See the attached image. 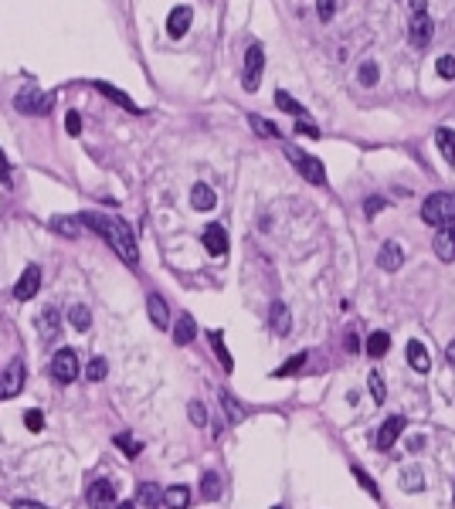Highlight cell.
<instances>
[{"mask_svg":"<svg viewBox=\"0 0 455 509\" xmlns=\"http://www.w3.org/2000/svg\"><path fill=\"white\" fill-rule=\"evenodd\" d=\"M79 221H82V228L95 231L99 238H106L109 248H113L123 262H129V265L139 262V248H136L133 228L126 224L123 218H109V214H79Z\"/></svg>","mask_w":455,"mask_h":509,"instance_id":"obj_1","label":"cell"},{"mask_svg":"<svg viewBox=\"0 0 455 509\" xmlns=\"http://www.w3.org/2000/svg\"><path fill=\"white\" fill-rule=\"evenodd\" d=\"M421 221L432 228H445L455 221V194H432L421 204Z\"/></svg>","mask_w":455,"mask_h":509,"instance_id":"obj_2","label":"cell"},{"mask_svg":"<svg viewBox=\"0 0 455 509\" xmlns=\"http://www.w3.org/2000/svg\"><path fill=\"white\" fill-rule=\"evenodd\" d=\"M14 106H17V113H24V116H38V113H51V106H55V95L51 92H41L35 81H28L21 92H17V99H14Z\"/></svg>","mask_w":455,"mask_h":509,"instance_id":"obj_3","label":"cell"},{"mask_svg":"<svg viewBox=\"0 0 455 509\" xmlns=\"http://www.w3.org/2000/svg\"><path fill=\"white\" fill-rule=\"evenodd\" d=\"M286 157L292 160V166L309 180V184H316V187H323L327 184V170H323V163L316 157H309V153H302L299 146H286Z\"/></svg>","mask_w":455,"mask_h":509,"instance_id":"obj_4","label":"cell"},{"mask_svg":"<svg viewBox=\"0 0 455 509\" xmlns=\"http://www.w3.org/2000/svg\"><path fill=\"white\" fill-rule=\"evenodd\" d=\"M51 377L58 381V384H72L75 377H79V353L75 350H58L51 356Z\"/></svg>","mask_w":455,"mask_h":509,"instance_id":"obj_5","label":"cell"},{"mask_svg":"<svg viewBox=\"0 0 455 509\" xmlns=\"http://www.w3.org/2000/svg\"><path fill=\"white\" fill-rule=\"evenodd\" d=\"M262 68H265V51H262V44H251L249 51H245V75H242L245 92H255V88H258Z\"/></svg>","mask_w":455,"mask_h":509,"instance_id":"obj_6","label":"cell"},{"mask_svg":"<svg viewBox=\"0 0 455 509\" xmlns=\"http://www.w3.org/2000/svg\"><path fill=\"white\" fill-rule=\"evenodd\" d=\"M38 289H41V269L38 265H28L21 278L14 282V299L17 302H28V299H35L38 296Z\"/></svg>","mask_w":455,"mask_h":509,"instance_id":"obj_7","label":"cell"},{"mask_svg":"<svg viewBox=\"0 0 455 509\" xmlns=\"http://www.w3.org/2000/svg\"><path fill=\"white\" fill-rule=\"evenodd\" d=\"M24 363L21 360H14L3 374H0V401H10V397H17L21 394V387H24Z\"/></svg>","mask_w":455,"mask_h":509,"instance_id":"obj_8","label":"cell"},{"mask_svg":"<svg viewBox=\"0 0 455 509\" xmlns=\"http://www.w3.org/2000/svg\"><path fill=\"white\" fill-rule=\"evenodd\" d=\"M85 499H88L92 509H116V489H113L109 479H95V482L88 486Z\"/></svg>","mask_w":455,"mask_h":509,"instance_id":"obj_9","label":"cell"},{"mask_svg":"<svg viewBox=\"0 0 455 509\" xmlns=\"http://www.w3.org/2000/svg\"><path fill=\"white\" fill-rule=\"evenodd\" d=\"M61 326H65L61 313L55 306H44L41 316H38V336H41V343H55L61 336Z\"/></svg>","mask_w":455,"mask_h":509,"instance_id":"obj_10","label":"cell"},{"mask_svg":"<svg viewBox=\"0 0 455 509\" xmlns=\"http://www.w3.org/2000/svg\"><path fill=\"white\" fill-rule=\"evenodd\" d=\"M377 265H380L384 272H398V269L405 265V251H401V244H398V241H384L380 251H377Z\"/></svg>","mask_w":455,"mask_h":509,"instance_id":"obj_11","label":"cell"},{"mask_svg":"<svg viewBox=\"0 0 455 509\" xmlns=\"http://www.w3.org/2000/svg\"><path fill=\"white\" fill-rule=\"evenodd\" d=\"M432 248H435V255H438L442 262H455V224L438 228V231H435V241H432Z\"/></svg>","mask_w":455,"mask_h":509,"instance_id":"obj_12","label":"cell"},{"mask_svg":"<svg viewBox=\"0 0 455 509\" xmlns=\"http://www.w3.org/2000/svg\"><path fill=\"white\" fill-rule=\"evenodd\" d=\"M401 431H405V418H401V414H394V418H387V421L380 425V431H377V441H374V445H377L380 452H387V448L401 438Z\"/></svg>","mask_w":455,"mask_h":509,"instance_id":"obj_13","label":"cell"},{"mask_svg":"<svg viewBox=\"0 0 455 509\" xmlns=\"http://www.w3.org/2000/svg\"><path fill=\"white\" fill-rule=\"evenodd\" d=\"M432 28H435V24H432V17H428L425 10H421V14H414L412 28H408V41H412L414 48H425V44L432 41Z\"/></svg>","mask_w":455,"mask_h":509,"instance_id":"obj_14","label":"cell"},{"mask_svg":"<svg viewBox=\"0 0 455 509\" xmlns=\"http://www.w3.org/2000/svg\"><path fill=\"white\" fill-rule=\"evenodd\" d=\"M146 313H150V323L157 329H170V309H166V299L160 292H150L146 296Z\"/></svg>","mask_w":455,"mask_h":509,"instance_id":"obj_15","label":"cell"},{"mask_svg":"<svg viewBox=\"0 0 455 509\" xmlns=\"http://www.w3.org/2000/svg\"><path fill=\"white\" fill-rule=\"evenodd\" d=\"M191 21H194V10L191 7H173L170 17H166V35L170 38H184L187 28H191Z\"/></svg>","mask_w":455,"mask_h":509,"instance_id":"obj_16","label":"cell"},{"mask_svg":"<svg viewBox=\"0 0 455 509\" xmlns=\"http://www.w3.org/2000/svg\"><path fill=\"white\" fill-rule=\"evenodd\" d=\"M204 248H207V255L221 258V255L228 251V231H224L221 224H207L204 228Z\"/></svg>","mask_w":455,"mask_h":509,"instance_id":"obj_17","label":"cell"},{"mask_svg":"<svg viewBox=\"0 0 455 509\" xmlns=\"http://www.w3.org/2000/svg\"><path fill=\"white\" fill-rule=\"evenodd\" d=\"M164 503V489L157 482H139L136 486V506L139 509H157Z\"/></svg>","mask_w":455,"mask_h":509,"instance_id":"obj_18","label":"cell"},{"mask_svg":"<svg viewBox=\"0 0 455 509\" xmlns=\"http://www.w3.org/2000/svg\"><path fill=\"white\" fill-rule=\"evenodd\" d=\"M269 326H272L275 336H286L292 329V313H289L286 302H272V309H269Z\"/></svg>","mask_w":455,"mask_h":509,"instance_id":"obj_19","label":"cell"},{"mask_svg":"<svg viewBox=\"0 0 455 509\" xmlns=\"http://www.w3.org/2000/svg\"><path fill=\"white\" fill-rule=\"evenodd\" d=\"M194 336H197V323H194L191 313H184L177 319V326H173V343L177 347H187V343H194Z\"/></svg>","mask_w":455,"mask_h":509,"instance_id":"obj_20","label":"cell"},{"mask_svg":"<svg viewBox=\"0 0 455 509\" xmlns=\"http://www.w3.org/2000/svg\"><path fill=\"white\" fill-rule=\"evenodd\" d=\"M408 363H412V370H418V374H428L432 370V356H428V347L421 340L408 343Z\"/></svg>","mask_w":455,"mask_h":509,"instance_id":"obj_21","label":"cell"},{"mask_svg":"<svg viewBox=\"0 0 455 509\" xmlns=\"http://www.w3.org/2000/svg\"><path fill=\"white\" fill-rule=\"evenodd\" d=\"M95 88H99V92H102L106 99H113L116 106H123L126 113H143V109H139V106H136V102H133V99L126 95L123 88H116V85H109V81H95Z\"/></svg>","mask_w":455,"mask_h":509,"instance_id":"obj_22","label":"cell"},{"mask_svg":"<svg viewBox=\"0 0 455 509\" xmlns=\"http://www.w3.org/2000/svg\"><path fill=\"white\" fill-rule=\"evenodd\" d=\"M164 506L166 509H187L191 506V489H187V486H170L164 492Z\"/></svg>","mask_w":455,"mask_h":509,"instance_id":"obj_23","label":"cell"},{"mask_svg":"<svg viewBox=\"0 0 455 509\" xmlns=\"http://www.w3.org/2000/svg\"><path fill=\"white\" fill-rule=\"evenodd\" d=\"M435 143H438L442 157L449 160V163H455V129H449V126L435 129Z\"/></svg>","mask_w":455,"mask_h":509,"instance_id":"obj_24","label":"cell"},{"mask_svg":"<svg viewBox=\"0 0 455 509\" xmlns=\"http://www.w3.org/2000/svg\"><path fill=\"white\" fill-rule=\"evenodd\" d=\"M191 204H194L197 211H211V207L217 204V194H214L207 184H197V187L191 191Z\"/></svg>","mask_w":455,"mask_h":509,"instance_id":"obj_25","label":"cell"},{"mask_svg":"<svg viewBox=\"0 0 455 509\" xmlns=\"http://www.w3.org/2000/svg\"><path fill=\"white\" fill-rule=\"evenodd\" d=\"M201 499H207V503L221 499V475L217 472H204V479H201Z\"/></svg>","mask_w":455,"mask_h":509,"instance_id":"obj_26","label":"cell"},{"mask_svg":"<svg viewBox=\"0 0 455 509\" xmlns=\"http://www.w3.org/2000/svg\"><path fill=\"white\" fill-rule=\"evenodd\" d=\"M211 343H214V353H217L221 367L231 374V370H235V360H231V353H228V347H224V333H221V329H214V333H211Z\"/></svg>","mask_w":455,"mask_h":509,"instance_id":"obj_27","label":"cell"},{"mask_svg":"<svg viewBox=\"0 0 455 509\" xmlns=\"http://www.w3.org/2000/svg\"><path fill=\"white\" fill-rule=\"evenodd\" d=\"M68 323H72L79 333H85V329L92 326V313H88V306H82V302L68 306Z\"/></svg>","mask_w":455,"mask_h":509,"instance_id":"obj_28","label":"cell"},{"mask_svg":"<svg viewBox=\"0 0 455 509\" xmlns=\"http://www.w3.org/2000/svg\"><path fill=\"white\" fill-rule=\"evenodd\" d=\"M51 231L68 235V238H79V231H82V221H79V218H51Z\"/></svg>","mask_w":455,"mask_h":509,"instance_id":"obj_29","label":"cell"},{"mask_svg":"<svg viewBox=\"0 0 455 509\" xmlns=\"http://www.w3.org/2000/svg\"><path fill=\"white\" fill-rule=\"evenodd\" d=\"M387 350H391V336H387L384 329H377V333L367 336V353H371V356H384Z\"/></svg>","mask_w":455,"mask_h":509,"instance_id":"obj_30","label":"cell"},{"mask_svg":"<svg viewBox=\"0 0 455 509\" xmlns=\"http://www.w3.org/2000/svg\"><path fill=\"white\" fill-rule=\"evenodd\" d=\"M401 482H405V492H421L425 489V475H421L418 465H408L401 472Z\"/></svg>","mask_w":455,"mask_h":509,"instance_id":"obj_31","label":"cell"},{"mask_svg":"<svg viewBox=\"0 0 455 509\" xmlns=\"http://www.w3.org/2000/svg\"><path fill=\"white\" fill-rule=\"evenodd\" d=\"M275 106H279L282 113H292V116H296V119H306V109H302V106H299V102L292 99L289 92H282V88L275 92Z\"/></svg>","mask_w":455,"mask_h":509,"instance_id":"obj_32","label":"cell"},{"mask_svg":"<svg viewBox=\"0 0 455 509\" xmlns=\"http://www.w3.org/2000/svg\"><path fill=\"white\" fill-rule=\"evenodd\" d=\"M249 126L258 133V136H265V140H279V129H275V122H269V119L249 116Z\"/></svg>","mask_w":455,"mask_h":509,"instance_id":"obj_33","label":"cell"},{"mask_svg":"<svg viewBox=\"0 0 455 509\" xmlns=\"http://www.w3.org/2000/svg\"><path fill=\"white\" fill-rule=\"evenodd\" d=\"M221 404H224V414H228V421H231V425H238V421L245 418L242 404H238V401H235V397H231L228 391H221Z\"/></svg>","mask_w":455,"mask_h":509,"instance_id":"obj_34","label":"cell"},{"mask_svg":"<svg viewBox=\"0 0 455 509\" xmlns=\"http://www.w3.org/2000/svg\"><path fill=\"white\" fill-rule=\"evenodd\" d=\"M106 374H109V363H106L102 356H95V360H88V367H85V377H88L92 384H99V381H106Z\"/></svg>","mask_w":455,"mask_h":509,"instance_id":"obj_35","label":"cell"},{"mask_svg":"<svg viewBox=\"0 0 455 509\" xmlns=\"http://www.w3.org/2000/svg\"><path fill=\"white\" fill-rule=\"evenodd\" d=\"M357 79H360V85L374 88V85H377V79H380V68H377V61H364V65H360V72H357Z\"/></svg>","mask_w":455,"mask_h":509,"instance_id":"obj_36","label":"cell"},{"mask_svg":"<svg viewBox=\"0 0 455 509\" xmlns=\"http://www.w3.org/2000/svg\"><path fill=\"white\" fill-rule=\"evenodd\" d=\"M354 479H357V482L364 486V492H367L371 499H380V489H377V482H374V479H371V475H367L364 469H357V465H354Z\"/></svg>","mask_w":455,"mask_h":509,"instance_id":"obj_37","label":"cell"},{"mask_svg":"<svg viewBox=\"0 0 455 509\" xmlns=\"http://www.w3.org/2000/svg\"><path fill=\"white\" fill-rule=\"evenodd\" d=\"M116 445L123 448V452L129 455V459H136V455L143 452V445H139L136 438H129V431H123V434H116Z\"/></svg>","mask_w":455,"mask_h":509,"instance_id":"obj_38","label":"cell"},{"mask_svg":"<svg viewBox=\"0 0 455 509\" xmlns=\"http://www.w3.org/2000/svg\"><path fill=\"white\" fill-rule=\"evenodd\" d=\"M435 72H438V79L452 81L455 79V58H452V55H442V58L435 61Z\"/></svg>","mask_w":455,"mask_h":509,"instance_id":"obj_39","label":"cell"},{"mask_svg":"<svg viewBox=\"0 0 455 509\" xmlns=\"http://www.w3.org/2000/svg\"><path fill=\"white\" fill-rule=\"evenodd\" d=\"M302 363H306V353H296L292 360H286V363L275 370V377H289V374H296V370H302Z\"/></svg>","mask_w":455,"mask_h":509,"instance_id":"obj_40","label":"cell"},{"mask_svg":"<svg viewBox=\"0 0 455 509\" xmlns=\"http://www.w3.org/2000/svg\"><path fill=\"white\" fill-rule=\"evenodd\" d=\"M187 414H191V421H194L197 428H204L207 425V411H204L201 401H191V404H187Z\"/></svg>","mask_w":455,"mask_h":509,"instance_id":"obj_41","label":"cell"},{"mask_svg":"<svg viewBox=\"0 0 455 509\" xmlns=\"http://www.w3.org/2000/svg\"><path fill=\"white\" fill-rule=\"evenodd\" d=\"M65 129H68V136H82V116H79L75 109H68V116H65Z\"/></svg>","mask_w":455,"mask_h":509,"instance_id":"obj_42","label":"cell"},{"mask_svg":"<svg viewBox=\"0 0 455 509\" xmlns=\"http://www.w3.org/2000/svg\"><path fill=\"white\" fill-rule=\"evenodd\" d=\"M367 384H371V394H374V401H377V404H384V377H380V374H371V377H367Z\"/></svg>","mask_w":455,"mask_h":509,"instance_id":"obj_43","label":"cell"},{"mask_svg":"<svg viewBox=\"0 0 455 509\" xmlns=\"http://www.w3.org/2000/svg\"><path fill=\"white\" fill-rule=\"evenodd\" d=\"M384 207H387V200H384V197H367V200H364V214H367V218L380 214Z\"/></svg>","mask_w":455,"mask_h":509,"instance_id":"obj_44","label":"cell"},{"mask_svg":"<svg viewBox=\"0 0 455 509\" xmlns=\"http://www.w3.org/2000/svg\"><path fill=\"white\" fill-rule=\"evenodd\" d=\"M333 10H336V0H316V14H320V21H333Z\"/></svg>","mask_w":455,"mask_h":509,"instance_id":"obj_45","label":"cell"},{"mask_svg":"<svg viewBox=\"0 0 455 509\" xmlns=\"http://www.w3.org/2000/svg\"><path fill=\"white\" fill-rule=\"evenodd\" d=\"M24 425H28V431H41L44 428V414L41 411H28V414H24Z\"/></svg>","mask_w":455,"mask_h":509,"instance_id":"obj_46","label":"cell"},{"mask_svg":"<svg viewBox=\"0 0 455 509\" xmlns=\"http://www.w3.org/2000/svg\"><path fill=\"white\" fill-rule=\"evenodd\" d=\"M296 133H302V136H313V140L320 136V129H316L313 122H306V119H299V122H296Z\"/></svg>","mask_w":455,"mask_h":509,"instance_id":"obj_47","label":"cell"},{"mask_svg":"<svg viewBox=\"0 0 455 509\" xmlns=\"http://www.w3.org/2000/svg\"><path fill=\"white\" fill-rule=\"evenodd\" d=\"M3 180H10V163H7L3 150H0V184H3Z\"/></svg>","mask_w":455,"mask_h":509,"instance_id":"obj_48","label":"cell"},{"mask_svg":"<svg viewBox=\"0 0 455 509\" xmlns=\"http://www.w3.org/2000/svg\"><path fill=\"white\" fill-rule=\"evenodd\" d=\"M14 509H48V506H41V503H31V499H17Z\"/></svg>","mask_w":455,"mask_h":509,"instance_id":"obj_49","label":"cell"},{"mask_svg":"<svg viewBox=\"0 0 455 509\" xmlns=\"http://www.w3.org/2000/svg\"><path fill=\"white\" fill-rule=\"evenodd\" d=\"M445 360H449V367H452V370H455V340H452V343H449V350H445Z\"/></svg>","mask_w":455,"mask_h":509,"instance_id":"obj_50","label":"cell"},{"mask_svg":"<svg viewBox=\"0 0 455 509\" xmlns=\"http://www.w3.org/2000/svg\"><path fill=\"white\" fill-rule=\"evenodd\" d=\"M116 509H139V506H136V503H119Z\"/></svg>","mask_w":455,"mask_h":509,"instance_id":"obj_51","label":"cell"},{"mask_svg":"<svg viewBox=\"0 0 455 509\" xmlns=\"http://www.w3.org/2000/svg\"><path fill=\"white\" fill-rule=\"evenodd\" d=\"M272 509H282V506H272Z\"/></svg>","mask_w":455,"mask_h":509,"instance_id":"obj_52","label":"cell"}]
</instances>
